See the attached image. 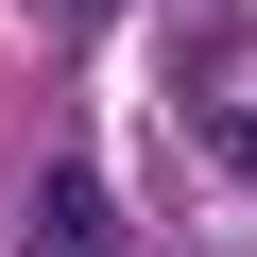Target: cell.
<instances>
[{"mask_svg": "<svg viewBox=\"0 0 257 257\" xmlns=\"http://www.w3.org/2000/svg\"><path fill=\"white\" fill-rule=\"evenodd\" d=\"M35 257H120V206H103L86 172H52V189H35Z\"/></svg>", "mask_w": 257, "mask_h": 257, "instance_id": "6da1fadb", "label": "cell"}, {"mask_svg": "<svg viewBox=\"0 0 257 257\" xmlns=\"http://www.w3.org/2000/svg\"><path fill=\"white\" fill-rule=\"evenodd\" d=\"M35 18H52V35H69V18H120V0H35Z\"/></svg>", "mask_w": 257, "mask_h": 257, "instance_id": "7a4b0ae2", "label": "cell"}, {"mask_svg": "<svg viewBox=\"0 0 257 257\" xmlns=\"http://www.w3.org/2000/svg\"><path fill=\"white\" fill-rule=\"evenodd\" d=\"M240 172H257V103H240Z\"/></svg>", "mask_w": 257, "mask_h": 257, "instance_id": "3957f363", "label": "cell"}]
</instances>
